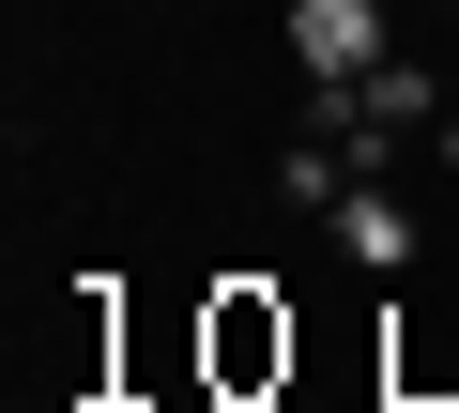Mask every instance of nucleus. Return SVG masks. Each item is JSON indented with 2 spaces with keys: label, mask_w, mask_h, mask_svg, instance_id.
<instances>
[{
  "label": "nucleus",
  "mask_w": 459,
  "mask_h": 413,
  "mask_svg": "<svg viewBox=\"0 0 459 413\" xmlns=\"http://www.w3.org/2000/svg\"><path fill=\"white\" fill-rule=\"evenodd\" d=\"M307 123L337 138V153H368V168H398L413 138H444V77L398 47V62H368V77H337V92H307Z\"/></svg>",
  "instance_id": "obj_1"
},
{
  "label": "nucleus",
  "mask_w": 459,
  "mask_h": 413,
  "mask_svg": "<svg viewBox=\"0 0 459 413\" xmlns=\"http://www.w3.org/2000/svg\"><path fill=\"white\" fill-rule=\"evenodd\" d=\"M199 383H214V398H276V383H291V306H276L261 276H230V291L199 306Z\"/></svg>",
  "instance_id": "obj_2"
},
{
  "label": "nucleus",
  "mask_w": 459,
  "mask_h": 413,
  "mask_svg": "<svg viewBox=\"0 0 459 413\" xmlns=\"http://www.w3.org/2000/svg\"><path fill=\"white\" fill-rule=\"evenodd\" d=\"M276 62H291L307 92H337V77L398 62V0H291V16H276Z\"/></svg>",
  "instance_id": "obj_3"
},
{
  "label": "nucleus",
  "mask_w": 459,
  "mask_h": 413,
  "mask_svg": "<svg viewBox=\"0 0 459 413\" xmlns=\"http://www.w3.org/2000/svg\"><path fill=\"white\" fill-rule=\"evenodd\" d=\"M322 230H337V261H352V276H413V245H429V230H413V199H398V168H368Z\"/></svg>",
  "instance_id": "obj_4"
}]
</instances>
